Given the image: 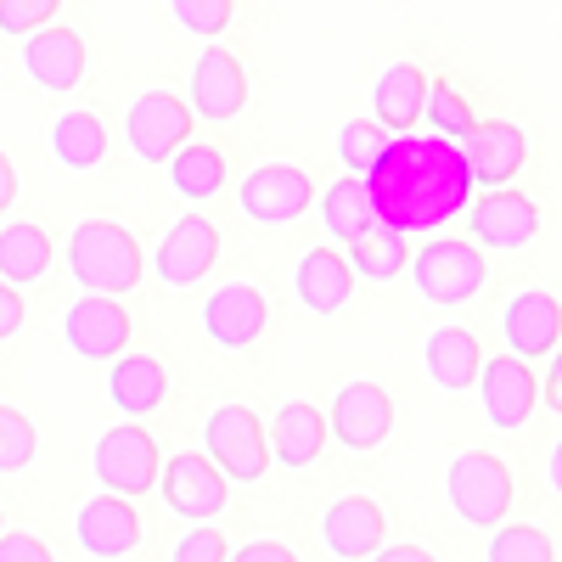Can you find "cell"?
Listing matches in <instances>:
<instances>
[{
  "instance_id": "6da1fadb",
  "label": "cell",
  "mask_w": 562,
  "mask_h": 562,
  "mask_svg": "<svg viewBox=\"0 0 562 562\" xmlns=\"http://www.w3.org/2000/svg\"><path fill=\"white\" fill-rule=\"evenodd\" d=\"M366 186H371L378 225H394L405 237L461 220L467 198H473V175H467V158L456 140L450 135H411V130L389 140V153L371 164Z\"/></svg>"
},
{
  "instance_id": "7a4b0ae2",
  "label": "cell",
  "mask_w": 562,
  "mask_h": 562,
  "mask_svg": "<svg viewBox=\"0 0 562 562\" xmlns=\"http://www.w3.org/2000/svg\"><path fill=\"white\" fill-rule=\"evenodd\" d=\"M68 270L79 276L85 293H135V281L147 276V259H140V243L130 237V225L119 220H79L68 237Z\"/></svg>"
},
{
  "instance_id": "3957f363",
  "label": "cell",
  "mask_w": 562,
  "mask_h": 562,
  "mask_svg": "<svg viewBox=\"0 0 562 562\" xmlns=\"http://www.w3.org/2000/svg\"><path fill=\"white\" fill-rule=\"evenodd\" d=\"M411 281H416V293L439 304V310H461V304H473L484 293V281H490V259L479 243H456V237H434V243H422L411 254Z\"/></svg>"
},
{
  "instance_id": "277c9868",
  "label": "cell",
  "mask_w": 562,
  "mask_h": 562,
  "mask_svg": "<svg viewBox=\"0 0 562 562\" xmlns=\"http://www.w3.org/2000/svg\"><path fill=\"white\" fill-rule=\"evenodd\" d=\"M445 495L456 506L461 524L473 529H501L512 518V501H518V484H512V467L490 450H461L445 473Z\"/></svg>"
},
{
  "instance_id": "5b68a950",
  "label": "cell",
  "mask_w": 562,
  "mask_h": 562,
  "mask_svg": "<svg viewBox=\"0 0 562 562\" xmlns=\"http://www.w3.org/2000/svg\"><path fill=\"white\" fill-rule=\"evenodd\" d=\"M203 456L220 467L231 484H259L270 467V439L265 422L248 405H214L203 422Z\"/></svg>"
},
{
  "instance_id": "8992f818",
  "label": "cell",
  "mask_w": 562,
  "mask_h": 562,
  "mask_svg": "<svg viewBox=\"0 0 562 562\" xmlns=\"http://www.w3.org/2000/svg\"><path fill=\"white\" fill-rule=\"evenodd\" d=\"M158 467H164V456H158V439L140 428V422H119V428H108L102 439H97V456H90V473H97V484L108 490V495H147L153 484H158Z\"/></svg>"
},
{
  "instance_id": "52a82bcc",
  "label": "cell",
  "mask_w": 562,
  "mask_h": 562,
  "mask_svg": "<svg viewBox=\"0 0 562 562\" xmlns=\"http://www.w3.org/2000/svg\"><path fill=\"white\" fill-rule=\"evenodd\" d=\"M461 214L473 225V243L495 254H518L540 237V203L524 198L518 186H484V198H467Z\"/></svg>"
},
{
  "instance_id": "ba28073f",
  "label": "cell",
  "mask_w": 562,
  "mask_h": 562,
  "mask_svg": "<svg viewBox=\"0 0 562 562\" xmlns=\"http://www.w3.org/2000/svg\"><path fill=\"white\" fill-rule=\"evenodd\" d=\"M186 135H192V108H186L175 90H140L124 113V140L140 164H169Z\"/></svg>"
},
{
  "instance_id": "9c48e42d",
  "label": "cell",
  "mask_w": 562,
  "mask_h": 562,
  "mask_svg": "<svg viewBox=\"0 0 562 562\" xmlns=\"http://www.w3.org/2000/svg\"><path fill=\"white\" fill-rule=\"evenodd\" d=\"M326 434H333L344 450L366 456V450H378L389 434H394V394L383 383H344L333 394V405H326Z\"/></svg>"
},
{
  "instance_id": "30bf717a",
  "label": "cell",
  "mask_w": 562,
  "mask_h": 562,
  "mask_svg": "<svg viewBox=\"0 0 562 562\" xmlns=\"http://www.w3.org/2000/svg\"><path fill=\"white\" fill-rule=\"evenodd\" d=\"M158 495L169 512H180V518H192V524H214L225 501H231V479L220 473V467L198 450H180L158 467Z\"/></svg>"
},
{
  "instance_id": "8fae6325",
  "label": "cell",
  "mask_w": 562,
  "mask_h": 562,
  "mask_svg": "<svg viewBox=\"0 0 562 562\" xmlns=\"http://www.w3.org/2000/svg\"><path fill=\"white\" fill-rule=\"evenodd\" d=\"M310 203H315V180L299 164H259L237 186V209L254 225H293L310 214Z\"/></svg>"
},
{
  "instance_id": "7c38bea8",
  "label": "cell",
  "mask_w": 562,
  "mask_h": 562,
  "mask_svg": "<svg viewBox=\"0 0 562 562\" xmlns=\"http://www.w3.org/2000/svg\"><path fill=\"white\" fill-rule=\"evenodd\" d=\"M63 338L79 360H113L130 349V310L113 293H79L63 315Z\"/></svg>"
},
{
  "instance_id": "4fadbf2b",
  "label": "cell",
  "mask_w": 562,
  "mask_h": 562,
  "mask_svg": "<svg viewBox=\"0 0 562 562\" xmlns=\"http://www.w3.org/2000/svg\"><path fill=\"white\" fill-rule=\"evenodd\" d=\"M473 389H479V400H484V416L495 422L501 434L524 428V422L535 416V400H540V383H535L529 360H518L512 349L479 366V383H473Z\"/></svg>"
},
{
  "instance_id": "5bb4252c",
  "label": "cell",
  "mask_w": 562,
  "mask_h": 562,
  "mask_svg": "<svg viewBox=\"0 0 562 562\" xmlns=\"http://www.w3.org/2000/svg\"><path fill=\"white\" fill-rule=\"evenodd\" d=\"M461 158H467V175H473V186H512L529 158V135L512 124V119H484L473 124L461 140Z\"/></svg>"
},
{
  "instance_id": "9a60e30c",
  "label": "cell",
  "mask_w": 562,
  "mask_h": 562,
  "mask_svg": "<svg viewBox=\"0 0 562 562\" xmlns=\"http://www.w3.org/2000/svg\"><path fill=\"white\" fill-rule=\"evenodd\" d=\"M220 259V231L209 214H180V225H169V237L153 254V270L164 276V288H198Z\"/></svg>"
},
{
  "instance_id": "2e32d148",
  "label": "cell",
  "mask_w": 562,
  "mask_h": 562,
  "mask_svg": "<svg viewBox=\"0 0 562 562\" xmlns=\"http://www.w3.org/2000/svg\"><path fill=\"white\" fill-rule=\"evenodd\" d=\"M270 326V299L254 288V281H225V288L209 293L203 304V333L220 344V349H248L265 338Z\"/></svg>"
},
{
  "instance_id": "e0dca14e",
  "label": "cell",
  "mask_w": 562,
  "mask_h": 562,
  "mask_svg": "<svg viewBox=\"0 0 562 562\" xmlns=\"http://www.w3.org/2000/svg\"><path fill=\"white\" fill-rule=\"evenodd\" d=\"M90 68V52H85V40L63 23H45L34 34H23V74L40 85V90H52V97H63V90H79Z\"/></svg>"
},
{
  "instance_id": "ac0fdd59",
  "label": "cell",
  "mask_w": 562,
  "mask_h": 562,
  "mask_svg": "<svg viewBox=\"0 0 562 562\" xmlns=\"http://www.w3.org/2000/svg\"><path fill=\"white\" fill-rule=\"evenodd\" d=\"M192 119H209V124H231L243 108H248V74L243 63L225 52V45H209L192 68V97H186Z\"/></svg>"
},
{
  "instance_id": "d6986e66",
  "label": "cell",
  "mask_w": 562,
  "mask_h": 562,
  "mask_svg": "<svg viewBox=\"0 0 562 562\" xmlns=\"http://www.w3.org/2000/svg\"><path fill=\"white\" fill-rule=\"evenodd\" d=\"M321 540L344 562H366L389 540V518H383V506L371 495H338L333 506L321 512Z\"/></svg>"
},
{
  "instance_id": "ffe728a7",
  "label": "cell",
  "mask_w": 562,
  "mask_h": 562,
  "mask_svg": "<svg viewBox=\"0 0 562 562\" xmlns=\"http://www.w3.org/2000/svg\"><path fill=\"white\" fill-rule=\"evenodd\" d=\"M74 540L85 557H130L140 546V518H135V506L124 495H90L79 512H74Z\"/></svg>"
},
{
  "instance_id": "44dd1931",
  "label": "cell",
  "mask_w": 562,
  "mask_h": 562,
  "mask_svg": "<svg viewBox=\"0 0 562 562\" xmlns=\"http://www.w3.org/2000/svg\"><path fill=\"white\" fill-rule=\"evenodd\" d=\"M501 338H506V349L518 360H546L562 344V304L551 293H540V288L518 293L506 304V315H501Z\"/></svg>"
},
{
  "instance_id": "7402d4cb",
  "label": "cell",
  "mask_w": 562,
  "mask_h": 562,
  "mask_svg": "<svg viewBox=\"0 0 562 562\" xmlns=\"http://www.w3.org/2000/svg\"><path fill=\"white\" fill-rule=\"evenodd\" d=\"M265 439H270V456L281 461V467H315V456L326 450V411L321 405H310V400H288L276 416H270V428H265Z\"/></svg>"
},
{
  "instance_id": "603a6c76",
  "label": "cell",
  "mask_w": 562,
  "mask_h": 562,
  "mask_svg": "<svg viewBox=\"0 0 562 562\" xmlns=\"http://www.w3.org/2000/svg\"><path fill=\"white\" fill-rule=\"evenodd\" d=\"M422 366H428L434 389L445 394H467L479 383V366H484V349L467 326H434L428 344H422Z\"/></svg>"
},
{
  "instance_id": "cb8c5ba5",
  "label": "cell",
  "mask_w": 562,
  "mask_h": 562,
  "mask_svg": "<svg viewBox=\"0 0 562 562\" xmlns=\"http://www.w3.org/2000/svg\"><path fill=\"white\" fill-rule=\"evenodd\" d=\"M293 288H299V304L310 315H338L355 293V270L338 248H310V254H299Z\"/></svg>"
},
{
  "instance_id": "d4e9b609",
  "label": "cell",
  "mask_w": 562,
  "mask_h": 562,
  "mask_svg": "<svg viewBox=\"0 0 562 562\" xmlns=\"http://www.w3.org/2000/svg\"><path fill=\"white\" fill-rule=\"evenodd\" d=\"M164 394H169V371L153 360V355H113V371H108V400L130 416V422H140V416H153L158 405H164Z\"/></svg>"
},
{
  "instance_id": "484cf974",
  "label": "cell",
  "mask_w": 562,
  "mask_h": 562,
  "mask_svg": "<svg viewBox=\"0 0 562 562\" xmlns=\"http://www.w3.org/2000/svg\"><path fill=\"white\" fill-rule=\"evenodd\" d=\"M422 102H428V74L416 63H394V68L378 74V85H371V119L394 135L422 124Z\"/></svg>"
},
{
  "instance_id": "4316f807",
  "label": "cell",
  "mask_w": 562,
  "mask_h": 562,
  "mask_svg": "<svg viewBox=\"0 0 562 562\" xmlns=\"http://www.w3.org/2000/svg\"><path fill=\"white\" fill-rule=\"evenodd\" d=\"M321 225H326V237L333 243H355V237H366L371 225H378V209H371V186H366V175H344V180H333L321 192Z\"/></svg>"
},
{
  "instance_id": "83f0119b",
  "label": "cell",
  "mask_w": 562,
  "mask_h": 562,
  "mask_svg": "<svg viewBox=\"0 0 562 562\" xmlns=\"http://www.w3.org/2000/svg\"><path fill=\"white\" fill-rule=\"evenodd\" d=\"M52 237H45V225L34 220H7L0 225V281H12V288H29L52 270Z\"/></svg>"
},
{
  "instance_id": "f1b7e54d",
  "label": "cell",
  "mask_w": 562,
  "mask_h": 562,
  "mask_svg": "<svg viewBox=\"0 0 562 562\" xmlns=\"http://www.w3.org/2000/svg\"><path fill=\"white\" fill-rule=\"evenodd\" d=\"M52 158H57L63 169H74V175L97 169V164L108 158V124L90 113V108L63 113V119L52 124Z\"/></svg>"
},
{
  "instance_id": "f546056e",
  "label": "cell",
  "mask_w": 562,
  "mask_h": 562,
  "mask_svg": "<svg viewBox=\"0 0 562 562\" xmlns=\"http://www.w3.org/2000/svg\"><path fill=\"white\" fill-rule=\"evenodd\" d=\"M169 186L180 198H192V203L214 198L225 186V153L209 147V140H186V147L169 158Z\"/></svg>"
},
{
  "instance_id": "4dcf8cb0",
  "label": "cell",
  "mask_w": 562,
  "mask_h": 562,
  "mask_svg": "<svg viewBox=\"0 0 562 562\" xmlns=\"http://www.w3.org/2000/svg\"><path fill=\"white\" fill-rule=\"evenodd\" d=\"M405 265H411V248H405V231L394 225H371L366 237L349 243V270L366 281H394L405 276Z\"/></svg>"
},
{
  "instance_id": "1f68e13d",
  "label": "cell",
  "mask_w": 562,
  "mask_h": 562,
  "mask_svg": "<svg viewBox=\"0 0 562 562\" xmlns=\"http://www.w3.org/2000/svg\"><path fill=\"white\" fill-rule=\"evenodd\" d=\"M389 140H394V130H383L378 119H349L338 130V158L349 175H371V164L389 153Z\"/></svg>"
},
{
  "instance_id": "d6a6232c",
  "label": "cell",
  "mask_w": 562,
  "mask_h": 562,
  "mask_svg": "<svg viewBox=\"0 0 562 562\" xmlns=\"http://www.w3.org/2000/svg\"><path fill=\"white\" fill-rule=\"evenodd\" d=\"M484 562H557V546L535 524H501L490 551H484Z\"/></svg>"
},
{
  "instance_id": "836d02e7",
  "label": "cell",
  "mask_w": 562,
  "mask_h": 562,
  "mask_svg": "<svg viewBox=\"0 0 562 562\" xmlns=\"http://www.w3.org/2000/svg\"><path fill=\"white\" fill-rule=\"evenodd\" d=\"M422 119L434 124V135H450V140H461L467 130H473L479 119H473V108H467V97L450 85V79H428V102H422Z\"/></svg>"
},
{
  "instance_id": "e575fe53",
  "label": "cell",
  "mask_w": 562,
  "mask_h": 562,
  "mask_svg": "<svg viewBox=\"0 0 562 562\" xmlns=\"http://www.w3.org/2000/svg\"><path fill=\"white\" fill-rule=\"evenodd\" d=\"M169 12L186 34L198 40H220L231 23H237V0H169Z\"/></svg>"
},
{
  "instance_id": "d590c367",
  "label": "cell",
  "mask_w": 562,
  "mask_h": 562,
  "mask_svg": "<svg viewBox=\"0 0 562 562\" xmlns=\"http://www.w3.org/2000/svg\"><path fill=\"white\" fill-rule=\"evenodd\" d=\"M40 439H34V422L18 405H0V473H23L34 461Z\"/></svg>"
},
{
  "instance_id": "8d00e7d4",
  "label": "cell",
  "mask_w": 562,
  "mask_h": 562,
  "mask_svg": "<svg viewBox=\"0 0 562 562\" xmlns=\"http://www.w3.org/2000/svg\"><path fill=\"white\" fill-rule=\"evenodd\" d=\"M63 12V0H0V34H34Z\"/></svg>"
},
{
  "instance_id": "74e56055",
  "label": "cell",
  "mask_w": 562,
  "mask_h": 562,
  "mask_svg": "<svg viewBox=\"0 0 562 562\" xmlns=\"http://www.w3.org/2000/svg\"><path fill=\"white\" fill-rule=\"evenodd\" d=\"M225 557H231V546L214 524H198L175 540V562H225Z\"/></svg>"
},
{
  "instance_id": "f35d334b",
  "label": "cell",
  "mask_w": 562,
  "mask_h": 562,
  "mask_svg": "<svg viewBox=\"0 0 562 562\" xmlns=\"http://www.w3.org/2000/svg\"><path fill=\"white\" fill-rule=\"evenodd\" d=\"M0 562H57L52 557V546H45L40 535H29V529H0Z\"/></svg>"
},
{
  "instance_id": "ab89813d",
  "label": "cell",
  "mask_w": 562,
  "mask_h": 562,
  "mask_svg": "<svg viewBox=\"0 0 562 562\" xmlns=\"http://www.w3.org/2000/svg\"><path fill=\"white\" fill-rule=\"evenodd\" d=\"M225 562H299V557H293L288 546H281V540H243Z\"/></svg>"
},
{
  "instance_id": "60d3db41",
  "label": "cell",
  "mask_w": 562,
  "mask_h": 562,
  "mask_svg": "<svg viewBox=\"0 0 562 562\" xmlns=\"http://www.w3.org/2000/svg\"><path fill=\"white\" fill-rule=\"evenodd\" d=\"M23 293L12 288V281H0V344H7L12 333H18V326H23Z\"/></svg>"
},
{
  "instance_id": "b9f144b4",
  "label": "cell",
  "mask_w": 562,
  "mask_h": 562,
  "mask_svg": "<svg viewBox=\"0 0 562 562\" xmlns=\"http://www.w3.org/2000/svg\"><path fill=\"white\" fill-rule=\"evenodd\" d=\"M546 360H551V366H546V411L562 416V344H557Z\"/></svg>"
},
{
  "instance_id": "7bdbcfd3",
  "label": "cell",
  "mask_w": 562,
  "mask_h": 562,
  "mask_svg": "<svg viewBox=\"0 0 562 562\" xmlns=\"http://www.w3.org/2000/svg\"><path fill=\"white\" fill-rule=\"evenodd\" d=\"M366 562H434V557L422 551V546H378Z\"/></svg>"
},
{
  "instance_id": "ee69618b",
  "label": "cell",
  "mask_w": 562,
  "mask_h": 562,
  "mask_svg": "<svg viewBox=\"0 0 562 562\" xmlns=\"http://www.w3.org/2000/svg\"><path fill=\"white\" fill-rule=\"evenodd\" d=\"M18 203V169H12V158L0 153V214H7Z\"/></svg>"
},
{
  "instance_id": "f6af8a7d",
  "label": "cell",
  "mask_w": 562,
  "mask_h": 562,
  "mask_svg": "<svg viewBox=\"0 0 562 562\" xmlns=\"http://www.w3.org/2000/svg\"><path fill=\"white\" fill-rule=\"evenodd\" d=\"M546 479H551V490L562 495V439L551 445V461H546Z\"/></svg>"
}]
</instances>
